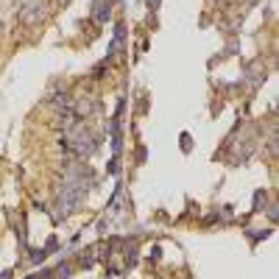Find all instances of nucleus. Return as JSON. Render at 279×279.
Masks as SVG:
<instances>
[{
  "label": "nucleus",
  "instance_id": "1",
  "mask_svg": "<svg viewBox=\"0 0 279 279\" xmlns=\"http://www.w3.org/2000/svg\"><path fill=\"white\" fill-rule=\"evenodd\" d=\"M61 142H64V148H67L73 157H89V154H95V148H98L95 131L81 120H76L70 129H64Z\"/></svg>",
  "mask_w": 279,
  "mask_h": 279
},
{
  "label": "nucleus",
  "instance_id": "2",
  "mask_svg": "<svg viewBox=\"0 0 279 279\" xmlns=\"http://www.w3.org/2000/svg\"><path fill=\"white\" fill-rule=\"evenodd\" d=\"M84 195H87V182H84V176H67L64 179V184H61L59 190V215H56V221L59 218H67L70 212H76V209L84 204Z\"/></svg>",
  "mask_w": 279,
  "mask_h": 279
},
{
  "label": "nucleus",
  "instance_id": "3",
  "mask_svg": "<svg viewBox=\"0 0 279 279\" xmlns=\"http://www.w3.org/2000/svg\"><path fill=\"white\" fill-rule=\"evenodd\" d=\"M42 17H45V3L42 0H34V3H28L26 9L20 11V20H23L26 26H34V23H39Z\"/></svg>",
  "mask_w": 279,
  "mask_h": 279
},
{
  "label": "nucleus",
  "instance_id": "4",
  "mask_svg": "<svg viewBox=\"0 0 279 279\" xmlns=\"http://www.w3.org/2000/svg\"><path fill=\"white\" fill-rule=\"evenodd\" d=\"M109 14H112V9H109V3H98L95 23H106V20H109Z\"/></svg>",
  "mask_w": 279,
  "mask_h": 279
},
{
  "label": "nucleus",
  "instance_id": "5",
  "mask_svg": "<svg viewBox=\"0 0 279 279\" xmlns=\"http://www.w3.org/2000/svg\"><path fill=\"white\" fill-rule=\"evenodd\" d=\"M53 277H61V279H64V277H70V265H67V262H61L59 268L53 271Z\"/></svg>",
  "mask_w": 279,
  "mask_h": 279
},
{
  "label": "nucleus",
  "instance_id": "6",
  "mask_svg": "<svg viewBox=\"0 0 279 279\" xmlns=\"http://www.w3.org/2000/svg\"><path fill=\"white\" fill-rule=\"evenodd\" d=\"M260 204H265V193H257V195H254V209H260Z\"/></svg>",
  "mask_w": 279,
  "mask_h": 279
},
{
  "label": "nucleus",
  "instance_id": "7",
  "mask_svg": "<svg viewBox=\"0 0 279 279\" xmlns=\"http://www.w3.org/2000/svg\"><path fill=\"white\" fill-rule=\"evenodd\" d=\"M45 254H48V251H42V249H39L36 254H31V260H34V262H42V260H45Z\"/></svg>",
  "mask_w": 279,
  "mask_h": 279
},
{
  "label": "nucleus",
  "instance_id": "8",
  "mask_svg": "<svg viewBox=\"0 0 279 279\" xmlns=\"http://www.w3.org/2000/svg\"><path fill=\"white\" fill-rule=\"evenodd\" d=\"M148 9H159V0H148Z\"/></svg>",
  "mask_w": 279,
  "mask_h": 279
}]
</instances>
